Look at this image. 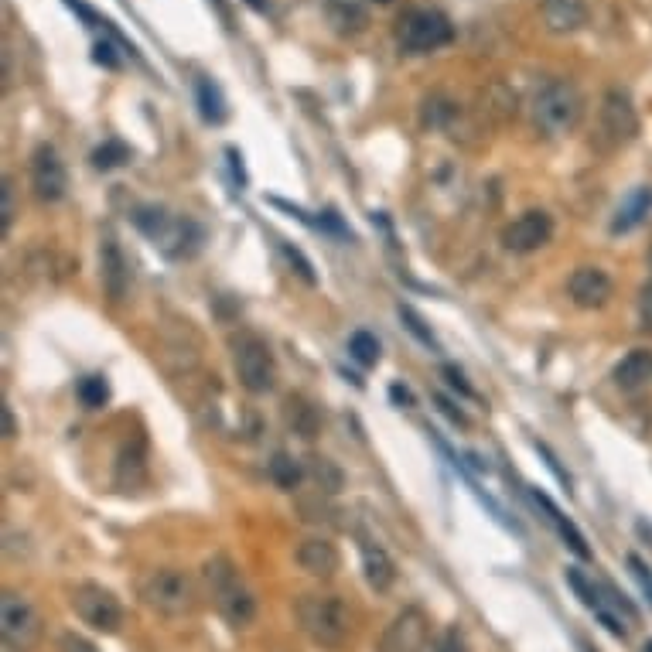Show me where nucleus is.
<instances>
[{"label":"nucleus","mask_w":652,"mask_h":652,"mask_svg":"<svg viewBox=\"0 0 652 652\" xmlns=\"http://www.w3.org/2000/svg\"><path fill=\"white\" fill-rule=\"evenodd\" d=\"M202 581H205V591H209L212 601H216L219 615L226 618L229 625L246 629V625L257 618V598H253V591L246 588V581L239 577L236 564L229 557L219 554V557L205 560Z\"/></svg>","instance_id":"f257e3e1"},{"label":"nucleus","mask_w":652,"mask_h":652,"mask_svg":"<svg viewBox=\"0 0 652 652\" xmlns=\"http://www.w3.org/2000/svg\"><path fill=\"white\" fill-rule=\"evenodd\" d=\"M134 226L151 239L154 246L171 260H188L202 250V226L185 216H171L168 209H158V205H140L134 212Z\"/></svg>","instance_id":"f03ea898"},{"label":"nucleus","mask_w":652,"mask_h":652,"mask_svg":"<svg viewBox=\"0 0 652 652\" xmlns=\"http://www.w3.org/2000/svg\"><path fill=\"white\" fill-rule=\"evenodd\" d=\"M297 622L321 649H342L352 635V612L338 594H304L297 601Z\"/></svg>","instance_id":"7ed1b4c3"},{"label":"nucleus","mask_w":652,"mask_h":652,"mask_svg":"<svg viewBox=\"0 0 652 652\" xmlns=\"http://www.w3.org/2000/svg\"><path fill=\"white\" fill-rule=\"evenodd\" d=\"M584 117V96L571 79H550L533 99V127L543 137H564Z\"/></svg>","instance_id":"20e7f679"},{"label":"nucleus","mask_w":652,"mask_h":652,"mask_svg":"<svg viewBox=\"0 0 652 652\" xmlns=\"http://www.w3.org/2000/svg\"><path fill=\"white\" fill-rule=\"evenodd\" d=\"M140 601L147 608H154L158 615L185 618L195 612L198 591H195V581L185 571H178V567H158V571H147L140 577Z\"/></svg>","instance_id":"39448f33"},{"label":"nucleus","mask_w":652,"mask_h":652,"mask_svg":"<svg viewBox=\"0 0 652 652\" xmlns=\"http://www.w3.org/2000/svg\"><path fill=\"white\" fill-rule=\"evenodd\" d=\"M455 24L437 7H414L396 24V41L407 55H431L451 45Z\"/></svg>","instance_id":"423d86ee"},{"label":"nucleus","mask_w":652,"mask_h":652,"mask_svg":"<svg viewBox=\"0 0 652 652\" xmlns=\"http://www.w3.org/2000/svg\"><path fill=\"white\" fill-rule=\"evenodd\" d=\"M229 349H233V369L243 383V390L250 393H270L277 386V359L270 352V345L253 332H239L229 338Z\"/></svg>","instance_id":"0eeeda50"},{"label":"nucleus","mask_w":652,"mask_h":652,"mask_svg":"<svg viewBox=\"0 0 652 652\" xmlns=\"http://www.w3.org/2000/svg\"><path fill=\"white\" fill-rule=\"evenodd\" d=\"M41 615L24 594L18 591H4L0 598V635H4V646L14 652H31L41 642Z\"/></svg>","instance_id":"6e6552de"},{"label":"nucleus","mask_w":652,"mask_h":652,"mask_svg":"<svg viewBox=\"0 0 652 652\" xmlns=\"http://www.w3.org/2000/svg\"><path fill=\"white\" fill-rule=\"evenodd\" d=\"M72 612H76L89 629L103 632V635H113L120 632L123 625V608L117 601V594L103 584H93V581H82L72 588Z\"/></svg>","instance_id":"1a4fd4ad"},{"label":"nucleus","mask_w":652,"mask_h":652,"mask_svg":"<svg viewBox=\"0 0 652 652\" xmlns=\"http://www.w3.org/2000/svg\"><path fill=\"white\" fill-rule=\"evenodd\" d=\"M550 239H554V219L543 209L523 212V216H516L506 229H502V246H506L509 253H519V257L543 250Z\"/></svg>","instance_id":"9d476101"},{"label":"nucleus","mask_w":652,"mask_h":652,"mask_svg":"<svg viewBox=\"0 0 652 652\" xmlns=\"http://www.w3.org/2000/svg\"><path fill=\"white\" fill-rule=\"evenodd\" d=\"M31 188L41 202H59L69 188V175H65V164L59 158L52 144H38L35 154H31Z\"/></svg>","instance_id":"9b49d317"},{"label":"nucleus","mask_w":652,"mask_h":652,"mask_svg":"<svg viewBox=\"0 0 652 652\" xmlns=\"http://www.w3.org/2000/svg\"><path fill=\"white\" fill-rule=\"evenodd\" d=\"M379 652H427V615L420 608H403L386 625Z\"/></svg>","instance_id":"f8f14e48"},{"label":"nucleus","mask_w":652,"mask_h":652,"mask_svg":"<svg viewBox=\"0 0 652 652\" xmlns=\"http://www.w3.org/2000/svg\"><path fill=\"white\" fill-rule=\"evenodd\" d=\"M601 134L612 140L615 147L629 144L639 134V113H635L632 99L622 89H612L601 99Z\"/></svg>","instance_id":"ddd939ff"},{"label":"nucleus","mask_w":652,"mask_h":652,"mask_svg":"<svg viewBox=\"0 0 652 652\" xmlns=\"http://www.w3.org/2000/svg\"><path fill=\"white\" fill-rule=\"evenodd\" d=\"M567 294H571V301L577 308L594 311V308H605V304L612 301L615 284L601 267H577L571 280H567Z\"/></svg>","instance_id":"4468645a"},{"label":"nucleus","mask_w":652,"mask_h":652,"mask_svg":"<svg viewBox=\"0 0 652 652\" xmlns=\"http://www.w3.org/2000/svg\"><path fill=\"white\" fill-rule=\"evenodd\" d=\"M99 274H103V287H106V294H110V301H123L127 284H130V270L113 236H106L103 246H99Z\"/></svg>","instance_id":"2eb2a0df"},{"label":"nucleus","mask_w":652,"mask_h":652,"mask_svg":"<svg viewBox=\"0 0 652 652\" xmlns=\"http://www.w3.org/2000/svg\"><path fill=\"white\" fill-rule=\"evenodd\" d=\"M297 564H301V571H308L311 577H332L338 571V564H342V557H338L332 540L311 536V540H304L301 547H297Z\"/></svg>","instance_id":"dca6fc26"},{"label":"nucleus","mask_w":652,"mask_h":652,"mask_svg":"<svg viewBox=\"0 0 652 652\" xmlns=\"http://www.w3.org/2000/svg\"><path fill=\"white\" fill-rule=\"evenodd\" d=\"M540 14L550 31L571 35L588 21V0H540Z\"/></svg>","instance_id":"f3484780"},{"label":"nucleus","mask_w":652,"mask_h":652,"mask_svg":"<svg viewBox=\"0 0 652 652\" xmlns=\"http://www.w3.org/2000/svg\"><path fill=\"white\" fill-rule=\"evenodd\" d=\"M615 386L625 393H639L652 386V349H632L629 356L615 366Z\"/></svg>","instance_id":"a211bd4d"},{"label":"nucleus","mask_w":652,"mask_h":652,"mask_svg":"<svg viewBox=\"0 0 652 652\" xmlns=\"http://www.w3.org/2000/svg\"><path fill=\"white\" fill-rule=\"evenodd\" d=\"M652 212V185H639L635 192H629L622 198V205L615 209V219H612V233L615 236H625L632 229H639L646 216Z\"/></svg>","instance_id":"6ab92c4d"},{"label":"nucleus","mask_w":652,"mask_h":652,"mask_svg":"<svg viewBox=\"0 0 652 652\" xmlns=\"http://www.w3.org/2000/svg\"><path fill=\"white\" fill-rule=\"evenodd\" d=\"M530 495H533V502H536V506L543 509V516H547V523H550V526H554V530H557V536H560V540H564L567 547H571L577 557H584V560H588V557H591V547H588V540H584V533L577 530V526L571 523V519H567V516L560 513V509L554 506V499H550V495H543L540 489H533Z\"/></svg>","instance_id":"aec40b11"},{"label":"nucleus","mask_w":652,"mask_h":652,"mask_svg":"<svg viewBox=\"0 0 652 652\" xmlns=\"http://www.w3.org/2000/svg\"><path fill=\"white\" fill-rule=\"evenodd\" d=\"M362 571H366L369 588L376 591H390L396 581V564L390 560V554L379 543H369V540H362Z\"/></svg>","instance_id":"412c9836"},{"label":"nucleus","mask_w":652,"mask_h":652,"mask_svg":"<svg viewBox=\"0 0 652 652\" xmlns=\"http://www.w3.org/2000/svg\"><path fill=\"white\" fill-rule=\"evenodd\" d=\"M325 14H328V24H332L338 35H359L369 24V14L359 0H328Z\"/></svg>","instance_id":"4be33fe9"},{"label":"nucleus","mask_w":652,"mask_h":652,"mask_svg":"<svg viewBox=\"0 0 652 652\" xmlns=\"http://www.w3.org/2000/svg\"><path fill=\"white\" fill-rule=\"evenodd\" d=\"M195 99H198V113H202L205 123H222L226 120V99H222V89L212 79H198L195 82Z\"/></svg>","instance_id":"5701e85b"},{"label":"nucleus","mask_w":652,"mask_h":652,"mask_svg":"<svg viewBox=\"0 0 652 652\" xmlns=\"http://www.w3.org/2000/svg\"><path fill=\"white\" fill-rule=\"evenodd\" d=\"M284 417H287V427H291L294 434H301V437H315L318 434V427H321V417H318V410L311 407V403H304V400H297V396H291L287 400V407H284Z\"/></svg>","instance_id":"b1692460"},{"label":"nucleus","mask_w":652,"mask_h":652,"mask_svg":"<svg viewBox=\"0 0 652 652\" xmlns=\"http://www.w3.org/2000/svg\"><path fill=\"white\" fill-rule=\"evenodd\" d=\"M76 396L86 410H99L110 400V383H106V376H86V379H79Z\"/></svg>","instance_id":"393cba45"},{"label":"nucleus","mask_w":652,"mask_h":652,"mask_svg":"<svg viewBox=\"0 0 652 652\" xmlns=\"http://www.w3.org/2000/svg\"><path fill=\"white\" fill-rule=\"evenodd\" d=\"M349 356L356 359L359 366H376L379 362V338L373 332H352Z\"/></svg>","instance_id":"a878e982"},{"label":"nucleus","mask_w":652,"mask_h":652,"mask_svg":"<svg viewBox=\"0 0 652 652\" xmlns=\"http://www.w3.org/2000/svg\"><path fill=\"white\" fill-rule=\"evenodd\" d=\"M127 161H130V147L120 144V140H106L103 147H96L93 151V168H99V171H113Z\"/></svg>","instance_id":"bb28decb"},{"label":"nucleus","mask_w":652,"mask_h":652,"mask_svg":"<svg viewBox=\"0 0 652 652\" xmlns=\"http://www.w3.org/2000/svg\"><path fill=\"white\" fill-rule=\"evenodd\" d=\"M301 475H304L301 465L291 455H274V461H270V478H274L280 489H297Z\"/></svg>","instance_id":"cd10ccee"},{"label":"nucleus","mask_w":652,"mask_h":652,"mask_svg":"<svg viewBox=\"0 0 652 652\" xmlns=\"http://www.w3.org/2000/svg\"><path fill=\"white\" fill-rule=\"evenodd\" d=\"M400 318H403V325H407V332H410V335H417L420 342L427 345V349H434V352L441 349V345H437V338H434V332L424 325V318H420L417 311L410 308V304H400Z\"/></svg>","instance_id":"c85d7f7f"},{"label":"nucleus","mask_w":652,"mask_h":652,"mask_svg":"<svg viewBox=\"0 0 652 652\" xmlns=\"http://www.w3.org/2000/svg\"><path fill=\"white\" fill-rule=\"evenodd\" d=\"M629 574L635 577V584H639L642 594H646V601L652 605V571L639 554H629Z\"/></svg>","instance_id":"c756f323"},{"label":"nucleus","mask_w":652,"mask_h":652,"mask_svg":"<svg viewBox=\"0 0 652 652\" xmlns=\"http://www.w3.org/2000/svg\"><path fill=\"white\" fill-rule=\"evenodd\" d=\"M639 328L642 332H652V277L642 284V291H639Z\"/></svg>","instance_id":"7c9ffc66"},{"label":"nucleus","mask_w":652,"mask_h":652,"mask_svg":"<svg viewBox=\"0 0 652 652\" xmlns=\"http://www.w3.org/2000/svg\"><path fill=\"white\" fill-rule=\"evenodd\" d=\"M14 219V192H11V178H4V188H0V229H11Z\"/></svg>","instance_id":"2f4dec72"},{"label":"nucleus","mask_w":652,"mask_h":652,"mask_svg":"<svg viewBox=\"0 0 652 652\" xmlns=\"http://www.w3.org/2000/svg\"><path fill=\"white\" fill-rule=\"evenodd\" d=\"M434 652H472L468 649V642H465V635H461V629H448L437 639V646Z\"/></svg>","instance_id":"473e14b6"},{"label":"nucleus","mask_w":652,"mask_h":652,"mask_svg":"<svg viewBox=\"0 0 652 652\" xmlns=\"http://www.w3.org/2000/svg\"><path fill=\"white\" fill-rule=\"evenodd\" d=\"M59 649H62V652H99L93 642L82 639V635H76V632H65L62 642H59Z\"/></svg>","instance_id":"72a5a7b5"},{"label":"nucleus","mask_w":652,"mask_h":652,"mask_svg":"<svg viewBox=\"0 0 652 652\" xmlns=\"http://www.w3.org/2000/svg\"><path fill=\"white\" fill-rule=\"evenodd\" d=\"M93 62L106 65V69H120V59H117V55H113V45H110V41H96V48H93Z\"/></svg>","instance_id":"f704fd0d"},{"label":"nucleus","mask_w":652,"mask_h":652,"mask_svg":"<svg viewBox=\"0 0 652 652\" xmlns=\"http://www.w3.org/2000/svg\"><path fill=\"white\" fill-rule=\"evenodd\" d=\"M280 250L287 253V260H291V263H297V274H301L304 280H308V284H315V274H311V263L304 260L301 253L294 250V246H287V243H284V246H280Z\"/></svg>","instance_id":"c9c22d12"},{"label":"nucleus","mask_w":652,"mask_h":652,"mask_svg":"<svg viewBox=\"0 0 652 652\" xmlns=\"http://www.w3.org/2000/svg\"><path fill=\"white\" fill-rule=\"evenodd\" d=\"M441 373L448 376V383L455 386V390H461V393H465V396H472V386L465 383V376H461V369H455V366H444Z\"/></svg>","instance_id":"e433bc0d"},{"label":"nucleus","mask_w":652,"mask_h":652,"mask_svg":"<svg viewBox=\"0 0 652 652\" xmlns=\"http://www.w3.org/2000/svg\"><path fill=\"white\" fill-rule=\"evenodd\" d=\"M437 407H441V410H444V414H448L451 420H455V424H461V427H465V424H468V417H465V414H461V410H455V407H451V403H448V400H437Z\"/></svg>","instance_id":"4c0bfd02"},{"label":"nucleus","mask_w":652,"mask_h":652,"mask_svg":"<svg viewBox=\"0 0 652 652\" xmlns=\"http://www.w3.org/2000/svg\"><path fill=\"white\" fill-rule=\"evenodd\" d=\"M390 393H393V400H403V403H414V396H410L407 390H400V386H393V390H390Z\"/></svg>","instance_id":"58836bf2"},{"label":"nucleus","mask_w":652,"mask_h":652,"mask_svg":"<svg viewBox=\"0 0 652 652\" xmlns=\"http://www.w3.org/2000/svg\"><path fill=\"white\" fill-rule=\"evenodd\" d=\"M4 427H7V437H14L18 431H14V417H11V410L4 407Z\"/></svg>","instance_id":"ea45409f"},{"label":"nucleus","mask_w":652,"mask_h":652,"mask_svg":"<svg viewBox=\"0 0 652 652\" xmlns=\"http://www.w3.org/2000/svg\"><path fill=\"white\" fill-rule=\"evenodd\" d=\"M642 652H652V639L646 642V646H642Z\"/></svg>","instance_id":"a19ab883"},{"label":"nucleus","mask_w":652,"mask_h":652,"mask_svg":"<svg viewBox=\"0 0 652 652\" xmlns=\"http://www.w3.org/2000/svg\"><path fill=\"white\" fill-rule=\"evenodd\" d=\"M376 4H390V0H376Z\"/></svg>","instance_id":"79ce46f5"},{"label":"nucleus","mask_w":652,"mask_h":652,"mask_svg":"<svg viewBox=\"0 0 652 652\" xmlns=\"http://www.w3.org/2000/svg\"><path fill=\"white\" fill-rule=\"evenodd\" d=\"M588 652H594V649H588Z\"/></svg>","instance_id":"37998d69"}]
</instances>
